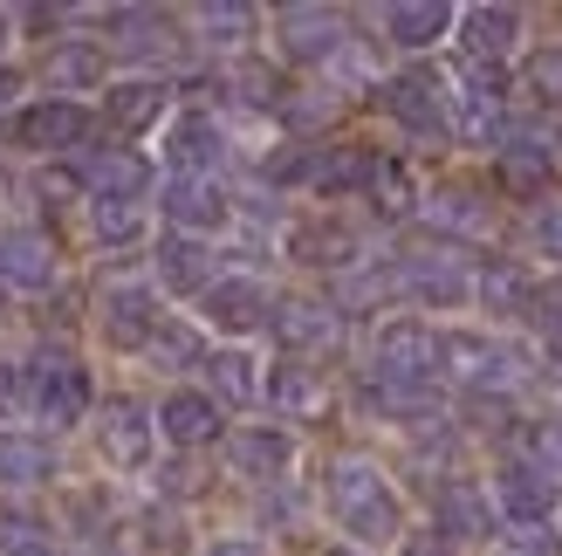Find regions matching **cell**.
<instances>
[{
    "instance_id": "6da1fadb",
    "label": "cell",
    "mask_w": 562,
    "mask_h": 556,
    "mask_svg": "<svg viewBox=\"0 0 562 556\" xmlns=\"http://www.w3.org/2000/svg\"><path fill=\"white\" fill-rule=\"evenodd\" d=\"M323 494H329V515L344 522V536H357V543H398L405 536V509L371 460H357V454L329 460Z\"/></svg>"
},
{
    "instance_id": "7a4b0ae2",
    "label": "cell",
    "mask_w": 562,
    "mask_h": 556,
    "mask_svg": "<svg viewBox=\"0 0 562 556\" xmlns=\"http://www.w3.org/2000/svg\"><path fill=\"white\" fill-rule=\"evenodd\" d=\"M439 371L460 378L473 399H508L528 378V357L508 351L501 337H481V330H446L439 337Z\"/></svg>"
},
{
    "instance_id": "3957f363",
    "label": "cell",
    "mask_w": 562,
    "mask_h": 556,
    "mask_svg": "<svg viewBox=\"0 0 562 556\" xmlns=\"http://www.w3.org/2000/svg\"><path fill=\"white\" fill-rule=\"evenodd\" d=\"M21 371H27V420L35 426H76L97 399L82 357H69V351H42V357H27Z\"/></svg>"
},
{
    "instance_id": "277c9868",
    "label": "cell",
    "mask_w": 562,
    "mask_h": 556,
    "mask_svg": "<svg viewBox=\"0 0 562 556\" xmlns=\"http://www.w3.org/2000/svg\"><path fill=\"white\" fill-rule=\"evenodd\" d=\"M391 275H398L405 296L432 302V310H460V302L473 296L467 247H453V241H418V247H405V255L391 262Z\"/></svg>"
},
{
    "instance_id": "5b68a950",
    "label": "cell",
    "mask_w": 562,
    "mask_h": 556,
    "mask_svg": "<svg viewBox=\"0 0 562 556\" xmlns=\"http://www.w3.org/2000/svg\"><path fill=\"white\" fill-rule=\"evenodd\" d=\"M384 110L412 137H453V97H446V76L426 69V63H412L384 82Z\"/></svg>"
},
{
    "instance_id": "8992f818",
    "label": "cell",
    "mask_w": 562,
    "mask_h": 556,
    "mask_svg": "<svg viewBox=\"0 0 562 556\" xmlns=\"http://www.w3.org/2000/svg\"><path fill=\"white\" fill-rule=\"evenodd\" d=\"M8 137H14V152H35V158H63L76 152L82 137H90V110L69 103V97H42V103H27L8 118Z\"/></svg>"
},
{
    "instance_id": "52a82bcc",
    "label": "cell",
    "mask_w": 562,
    "mask_h": 556,
    "mask_svg": "<svg viewBox=\"0 0 562 556\" xmlns=\"http://www.w3.org/2000/svg\"><path fill=\"white\" fill-rule=\"evenodd\" d=\"M371 378L432 385V378H439V330H426L418 316H391V323H378V344H371Z\"/></svg>"
},
{
    "instance_id": "ba28073f",
    "label": "cell",
    "mask_w": 562,
    "mask_h": 556,
    "mask_svg": "<svg viewBox=\"0 0 562 556\" xmlns=\"http://www.w3.org/2000/svg\"><path fill=\"white\" fill-rule=\"evenodd\" d=\"M494 509L515 522V530H542V522L562 509V481L542 460H501L494 475Z\"/></svg>"
},
{
    "instance_id": "9c48e42d",
    "label": "cell",
    "mask_w": 562,
    "mask_h": 556,
    "mask_svg": "<svg viewBox=\"0 0 562 556\" xmlns=\"http://www.w3.org/2000/svg\"><path fill=\"white\" fill-rule=\"evenodd\" d=\"M501 124H508V76H501V63H467L453 97V131L487 145V137H501Z\"/></svg>"
},
{
    "instance_id": "30bf717a",
    "label": "cell",
    "mask_w": 562,
    "mask_h": 556,
    "mask_svg": "<svg viewBox=\"0 0 562 556\" xmlns=\"http://www.w3.org/2000/svg\"><path fill=\"white\" fill-rule=\"evenodd\" d=\"M97 323H103V337L117 344V351H145L158 330H165L158 289H145V282H110V289L97 296Z\"/></svg>"
},
{
    "instance_id": "8fae6325",
    "label": "cell",
    "mask_w": 562,
    "mask_h": 556,
    "mask_svg": "<svg viewBox=\"0 0 562 556\" xmlns=\"http://www.w3.org/2000/svg\"><path fill=\"white\" fill-rule=\"evenodd\" d=\"M97 447H103L110 467H124V475L151 467V447H158L151 412L137 405V399H103V412H97Z\"/></svg>"
},
{
    "instance_id": "7c38bea8",
    "label": "cell",
    "mask_w": 562,
    "mask_h": 556,
    "mask_svg": "<svg viewBox=\"0 0 562 556\" xmlns=\"http://www.w3.org/2000/svg\"><path fill=\"white\" fill-rule=\"evenodd\" d=\"M158 207H165V220H172V234H220L234 220V200H227V186L220 179H165V192H158Z\"/></svg>"
},
{
    "instance_id": "4fadbf2b",
    "label": "cell",
    "mask_w": 562,
    "mask_h": 556,
    "mask_svg": "<svg viewBox=\"0 0 562 556\" xmlns=\"http://www.w3.org/2000/svg\"><path fill=\"white\" fill-rule=\"evenodd\" d=\"M0 289L8 296H48L55 289V241L42 227L0 234Z\"/></svg>"
},
{
    "instance_id": "5bb4252c",
    "label": "cell",
    "mask_w": 562,
    "mask_h": 556,
    "mask_svg": "<svg viewBox=\"0 0 562 556\" xmlns=\"http://www.w3.org/2000/svg\"><path fill=\"white\" fill-rule=\"evenodd\" d=\"M274 42L289 63H329L336 48H344V14L336 8H281L274 14Z\"/></svg>"
},
{
    "instance_id": "9a60e30c",
    "label": "cell",
    "mask_w": 562,
    "mask_h": 556,
    "mask_svg": "<svg viewBox=\"0 0 562 556\" xmlns=\"http://www.w3.org/2000/svg\"><path fill=\"white\" fill-rule=\"evenodd\" d=\"M200 316L213 330H227V337H247V330H261L274 316V302H268V289L255 275H220V282L200 296Z\"/></svg>"
},
{
    "instance_id": "2e32d148",
    "label": "cell",
    "mask_w": 562,
    "mask_h": 556,
    "mask_svg": "<svg viewBox=\"0 0 562 556\" xmlns=\"http://www.w3.org/2000/svg\"><path fill=\"white\" fill-rule=\"evenodd\" d=\"M151 426H158L165 440H172L179 454H200V447H213V440L227 433L220 405H213L206 392H186V385H179V392H165V405L151 412Z\"/></svg>"
},
{
    "instance_id": "e0dca14e",
    "label": "cell",
    "mask_w": 562,
    "mask_h": 556,
    "mask_svg": "<svg viewBox=\"0 0 562 556\" xmlns=\"http://www.w3.org/2000/svg\"><path fill=\"white\" fill-rule=\"evenodd\" d=\"M76 179L90 200H145V186H151V158L145 152H90V158H76Z\"/></svg>"
},
{
    "instance_id": "ac0fdd59",
    "label": "cell",
    "mask_w": 562,
    "mask_h": 556,
    "mask_svg": "<svg viewBox=\"0 0 562 556\" xmlns=\"http://www.w3.org/2000/svg\"><path fill=\"white\" fill-rule=\"evenodd\" d=\"M268 323H274V337L295 351V365H308V357H323V351L344 344V316H336L329 302H281Z\"/></svg>"
},
{
    "instance_id": "d6986e66",
    "label": "cell",
    "mask_w": 562,
    "mask_h": 556,
    "mask_svg": "<svg viewBox=\"0 0 562 556\" xmlns=\"http://www.w3.org/2000/svg\"><path fill=\"white\" fill-rule=\"evenodd\" d=\"M220 152H227V137L206 110H186V118L165 131V158H172V179H213Z\"/></svg>"
},
{
    "instance_id": "ffe728a7",
    "label": "cell",
    "mask_w": 562,
    "mask_h": 556,
    "mask_svg": "<svg viewBox=\"0 0 562 556\" xmlns=\"http://www.w3.org/2000/svg\"><path fill=\"white\" fill-rule=\"evenodd\" d=\"M357 399L371 405V412H384V420L412 426V433L439 426V385H405V378H363V385H357Z\"/></svg>"
},
{
    "instance_id": "44dd1931",
    "label": "cell",
    "mask_w": 562,
    "mask_h": 556,
    "mask_svg": "<svg viewBox=\"0 0 562 556\" xmlns=\"http://www.w3.org/2000/svg\"><path fill=\"white\" fill-rule=\"evenodd\" d=\"M432 515H439L446 543H487L494 536V502H487V488H473V481H446L432 494Z\"/></svg>"
},
{
    "instance_id": "7402d4cb",
    "label": "cell",
    "mask_w": 562,
    "mask_h": 556,
    "mask_svg": "<svg viewBox=\"0 0 562 556\" xmlns=\"http://www.w3.org/2000/svg\"><path fill=\"white\" fill-rule=\"evenodd\" d=\"M227 460H234L240 481H281V475H289V460H295V440L281 433V426H240L227 440Z\"/></svg>"
},
{
    "instance_id": "603a6c76",
    "label": "cell",
    "mask_w": 562,
    "mask_h": 556,
    "mask_svg": "<svg viewBox=\"0 0 562 556\" xmlns=\"http://www.w3.org/2000/svg\"><path fill=\"white\" fill-rule=\"evenodd\" d=\"M110 27V48H124V55H172L179 48V21L172 14H158V8H110L103 14Z\"/></svg>"
},
{
    "instance_id": "cb8c5ba5",
    "label": "cell",
    "mask_w": 562,
    "mask_h": 556,
    "mask_svg": "<svg viewBox=\"0 0 562 556\" xmlns=\"http://www.w3.org/2000/svg\"><path fill=\"white\" fill-rule=\"evenodd\" d=\"M494 179L515 192V200H542L555 186V158L542 137H501V158H494Z\"/></svg>"
},
{
    "instance_id": "d4e9b609",
    "label": "cell",
    "mask_w": 562,
    "mask_h": 556,
    "mask_svg": "<svg viewBox=\"0 0 562 556\" xmlns=\"http://www.w3.org/2000/svg\"><path fill=\"white\" fill-rule=\"evenodd\" d=\"M220 282L213 275V247L206 241H192V234H165L158 241V289H172V296H206Z\"/></svg>"
},
{
    "instance_id": "484cf974",
    "label": "cell",
    "mask_w": 562,
    "mask_h": 556,
    "mask_svg": "<svg viewBox=\"0 0 562 556\" xmlns=\"http://www.w3.org/2000/svg\"><path fill=\"white\" fill-rule=\"evenodd\" d=\"M48 481H55V440L0 426V488H48Z\"/></svg>"
},
{
    "instance_id": "4316f807",
    "label": "cell",
    "mask_w": 562,
    "mask_h": 556,
    "mask_svg": "<svg viewBox=\"0 0 562 556\" xmlns=\"http://www.w3.org/2000/svg\"><path fill=\"white\" fill-rule=\"evenodd\" d=\"M371 165H378L371 145H329V152L308 158V192H323V200H350V192L371 186Z\"/></svg>"
},
{
    "instance_id": "83f0119b",
    "label": "cell",
    "mask_w": 562,
    "mask_h": 556,
    "mask_svg": "<svg viewBox=\"0 0 562 556\" xmlns=\"http://www.w3.org/2000/svg\"><path fill=\"white\" fill-rule=\"evenodd\" d=\"M453 21H460V8H446V0H398V8H384V35L418 55L453 35Z\"/></svg>"
},
{
    "instance_id": "f1b7e54d",
    "label": "cell",
    "mask_w": 562,
    "mask_h": 556,
    "mask_svg": "<svg viewBox=\"0 0 562 556\" xmlns=\"http://www.w3.org/2000/svg\"><path fill=\"white\" fill-rule=\"evenodd\" d=\"M453 27H460L467 63H501V55L521 42V14L515 8H467Z\"/></svg>"
},
{
    "instance_id": "f546056e",
    "label": "cell",
    "mask_w": 562,
    "mask_h": 556,
    "mask_svg": "<svg viewBox=\"0 0 562 556\" xmlns=\"http://www.w3.org/2000/svg\"><path fill=\"white\" fill-rule=\"evenodd\" d=\"M268 399H274L281 420H323V412H329V385H323V371H308V365L289 357V365H274Z\"/></svg>"
},
{
    "instance_id": "4dcf8cb0",
    "label": "cell",
    "mask_w": 562,
    "mask_h": 556,
    "mask_svg": "<svg viewBox=\"0 0 562 556\" xmlns=\"http://www.w3.org/2000/svg\"><path fill=\"white\" fill-rule=\"evenodd\" d=\"M473 296H481V310H487V316H521V310H528V296H536V275H528L521 262L487 255L481 275H473Z\"/></svg>"
},
{
    "instance_id": "1f68e13d",
    "label": "cell",
    "mask_w": 562,
    "mask_h": 556,
    "mask_svg": "<svg viewBox=\"0 0 562 556\" xmlns=\"http://www.w3.org/2000/svg\"><path fill=\"white\" fill-rule=\"evenodd\" d=\"M165 103H172V90H165L158 76L110 82V97H103V110H110V124H117V131H151L165 118Z\"/></svg>"
},
{
    "instance_id": "d6a6232c",
    "label": "cell",
    "mask_w": 562,
    "mask_h": 556,
    "mask_svg": "<svg viewBox=\"0 0 562 556\" xmlns=\"http://www.w3.org/2000/svg\"><path fill=\"white\" fill-rule=\"evenodd\" d=\"M206 385H213V405H255L261 399V365L247 357L240 344H227V351H206Z\"/></svg>"
},
{
    "instance_id": "836d02e7",
    "label": "cell",
    "mask_w": 562,
    "mask_h": 556,
    "mask_svg": "<svg viewBox=\"0 0 562 556\" xmlns=\"http://www.w3.org/2000/svg\"><path fill=\"white\" fill-rule=\"evenodd\" d=\"M426 227H432V241H467V234H481L487 227V207H481V192L473 186H439L432 192V207H426Z\"/></svg>"
},
{
    "instance_id": "e575fe53",
    "label": "cell",
    "mask_w": 562,
    "mask_h": 556,
    "mask_svg": "<svg viewBox=\"0 0 562 556\" xmlns=\"http://www.w3.org/2000/svg\"><path fill=\"white\" fill-rule=\"evenodd\" d=\"M103 69H110L103 42H82V35L55 42V48H48V63H42V76L55 82V90H97V82H103Z\"/></svg>"
},
{
    "instance_id": "d590c367",
    "label": "cell",
    "mask_w": 562,
    "mask_h": 556,
    "mask_svg": "<svg viewBox=\"0 0 562 556\" xmlns=\"http://www.w3.org/2000/svg\"><path fill=\"white\" fill-rule=\"evenodd\" d=\"M363 200H371L384 220H405V213L418 207V179H412V165L378 152V165H371V186H363Z\"/></svg>"
},
{
    "instance_id": "8d00e7d4",
    "label": "cell",
    "mask_w": 562,
    "mask_h": 556,
    "mask_svg": "<svg viewBox=\"0 0 562 556\" xmlns=\"http://www.w3.org/2000/svg\"><path fill=\"white\" fill-rule=\"evenodd\" d=\"M295 262L350 268V262H363V255H357V234H350V227H336V220H308V227H295Z\"/></svg>"
},
{
    "instance_id": "74e56055",
    "label": "cell",
    "mask_w": 562,
    "mask_h": 556,
    "mask_svg": "<svg viewBox=\"0 0 562 556\" xmlns=\"http://www.w3.org/2000/svg\"><path fill=\"white\" fill-rule=\"evenodd\" d=\"M255 8H240V0H206V8H192V27L213 42V48H240L247 35H255Z\"/></svg>"
},
{
    "instance_id": "f35d334b",
    "label": "cell",
    "mask_w": 562,
    "mask_h": 556,
    "mask_svg": "<svg viewBox=\"0 0 562 556\" xmlns=\"http://www.w3.org/2000/svg\"><path fill=\"white\" fill-rule=\"evenodd\" d=\"M90 234L103 247H131L145 234V200H90Z\"/></svg>"
},
{
    "instance_id": "ab89813d",
    "label": "cell",
    "mask_w": 562,
    "mask_h": 556,
    "mask_svg": "<svg viewBox=\"0 0 562 556\" xmlns=\"http://www.w3.org/2000/svg\"><path fill=\"white\" fill-rule=\"evenodd\" d=\"M48 515L35 509H0V556H48Z\"/></svg>"
},
{
    "instance_id": "60d3db41",
    "label": "cell",
    "mask_w": 562,
    "mask_h": 556,
    "mask_svg": "<svg viewBox=\"0 0 562 556\" xmlns=\"http://www.w3.org/2000/svg\"><path fill=\"white\" fill-rule=\"evenodd\" d=\"M521 82H528V97H536V103L562 110V42H549V48H536V55H528Z\"/></svg>"
},
{
    "instance_id": "b9f144b4",
    "label": "cell",
    "mask_w": 562,
    "mask_h": 556,
    "mask_svg": "<svg viewBox=\"0 0 562 556\" xmlns=\"http://www.w3.org/2000/svg\"><path fill=\"white\" fill-rule=\"evenodd\" d=\"M145 351L158 357V365H172V371H186V365H206V344L192 337V330H179V323H165V330H158V337H151Z\"/></svg>"
},
{
    "instance_id": "7bdbcfd3",
    "label": "cell",
    "mask_w": 562,
    "mask_h": 556,
    "mask_svg": "<svg viewBox=\"0 0 562 556\" xmlns=\"http://www.w3.org/2000/svg\"><path fill=\"white\" fill-rule=\"evenodd\" d=\"M521 323H536L549 344H562V282H536V296H528Z\"/></svg>"
},
{
    "instance_id": "ee69618b",
    "label": "cell",
    "mask_w": 562,
    "mask_h": 556,
    "mask_svg": "<svg viewBox=\"0 0 562 556\" xmlns=\"http://www.w3.org/2000/svg\"><path fill=\"white\" fill-rule=\"evenodd\" d=\"M35 192H42V200H55V207H63V200H90V192H82V179H76V165H42V173H35Z\"/></svg>"
},
{
    "instance_id": "f6af8a7d",
    "label": "cell",
    "mask_w": 562,
    "mask_h": 556,
    "mask_svg": "<svg viewBox=\"0 0 562 556\" xmlns=\"http://www.w3.org/2000/svg\"><path fill=\"white\" fill-rule=\"evenodd\" d=\"M0 420H27V371L0 357Z\"/></svg>"
},
{
    "instance_id": "bcb514c9",
    "label": "cell",
    "mask_w": 562,
    "mask_h": 556,
    "mask_svg": "<svg viewBox=\"0 0 562 556\" xmlns=\"http://www.w3.org/2000/svg\"><path fill=\"white\" fill-rule=\"evenodd\" d=\"M528 460H542L549 475H562V412H555V420H536V454H528Z\"/></svg>"
},
{
    "instance_id": "7dc6e473",
    "label": "cell",
    "mask_w": 562,
    "mask_h": 556,
    "mask_svg": "<svg viewBox=\"0 0 562 556\" xmlns=\"http://www.w3.org/2000/svg\"><path fill=\"white\" fill-rule=\"evenodd\" d=\"M536 247H542L549 262H562V207H542L536 213Z\"/></svg>"
},
{
    "instance_id": "c3c4849f",
    "label": "cell",
    "mask_w": 562,
    "mask_h": 556,
    "mask_svg": "<svg viewBox=\"0 0 562 556\" xmlns=\"http://www.w3.org/2000/svg\"><path fill=\"white\" fill-rule=\"evenodd\" d=\"M398 556H453V543H446L439 530H426V536H405V543H398Z\"/></svg>"
},
{
    "instance_id": "681fc988",
    "label": "cell",
    "mask_w": 562,
    "mask_h": 556,
    "mask_svg": "<svg viewBox=\"0 0 562 556\" xmlns=\"http://www.w3.org/2000/svg\"><path fill=\"white\" fill-rule=\"evenodd\" d=\"M69 21H76L69 8H27L21 14V27H69Z\"/></svg>"
},
{
    "instance_id": "f907efd6",
    "label": "cell",
    "mask_w": 562,
    "mask_h": 556,
    "mask_svg": "<svg viewBox=\"0 0 562 556\" xmlns=\"http://www.w3.org/2000/svg\"><path fill=\"white\" fill-rule=\"evenodd\" d=\"M206 556H268V549H261L255 536H227V543H213Z\"/></svg>"
},
{
    "instance_id": "816d5d0a",
    "label": "cell",
    "mask_w": 562,
    "mask_h": 556,
    "mask_svg": "<svg viewBox=\"0 0 562 556\" xmlns=\"http://www.w3.org/2000/svg\"><path fill=\"white\" fill-rule=\"evenodd\" d=\"M21 90V82H14V69H0V110H8V97Z\"/></svg>"
},
{
    "instance_id": "f5cc1de1",
    "label": "cell",
    "mask_w": 562,
    "mask_h": 556,
    "mask_svg": "<svg viewBox=\"0 0 562 556\" xmlns=\"http://www.w3.org/2000/svg\"><path fill=\"white\" fill-rule=\"evenodd\" d=\"M323 556H357V549H323Z\"/></svg>"
},
{
    "instance_id": "db71d44e",
    "label": "cell",
    "mask_w": 562,
    "mask_h": 556,
    "mask_svg": "<svg viewBox=\"0 0 562 556\" xmlns=\"http://www.w3.org/2000/svg\"><path fill=\"white\" fill-rule=\"evenodd\" d=\"M0 42H8V14H0Z\"/></svg>"
},
{
    "instance_id": "11a10c76",
    "label": "cell",
    "mask_w": 562,
    "mask_h": 556,
    "mask_svg": "<svg viewBox=\"0 0 562 556\" xmlns=\"http://www.w3.org/2000/svg\"><path fill=\"white\" fill-rule=\"evenodd\" d=\"M555 371H562V344H555Z\"/></svg>"
},
{
    "instance_id": "9f6ffc18",
    "label": "cell",
    "mask_w": 562,
    "mask_h": 556,
    "mask_svg": "<svg viewBox=\"0 0 562 556\" xmlns=\"http://www.w3.org/2000/svg\"><path fill=\"white\" fill-rule=\"evenodd\" d=\"M555 145H562V137H555Z\"/></svg>"
}]
</instances>
